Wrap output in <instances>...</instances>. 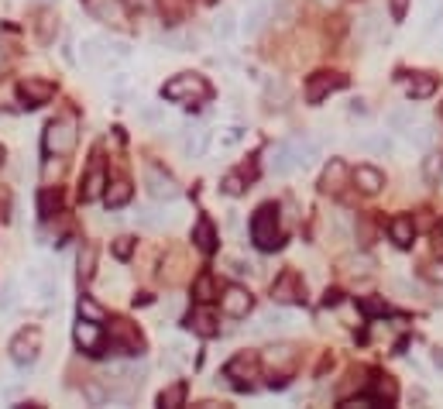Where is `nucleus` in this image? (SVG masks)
<instances>
[{
  "instance_id": "obj_1",
  "label": "nucleus",
  "mask_w": 443,
  "mask_h": 409,
  "mask_svg": "<svg viewBox=\"0 0 443 409\" xmlns=\"http://www.w3.org/2000/svg\"><path fill=\"white\" fill-rule=\"evenodd\" d=\"M162 97L172 100V103H207L213 97L210 83L203 76H196V73H179L165 83V90H162Z\"/></svg>"
},
{
  "instance_id": "obj_2",
  "label": "nucleus",
  "mask_w": 443,
  "mask_h": 409,
  "mask_svg": "<svg viewBox=\"0 0 443 409\" xmlns=\"http://www.w3.org/2000/svg\"><path fill=\"white\" fill-rule=\"evenodd\" d=\"M76 141H79V124L73 114H62L56 120H48V128H45V152L48 155L56 158L69 155L76 148Z\"/></svg>"
},
{
  "instance_id": "obj_3",
  "label": "nucleus",
  "mask_w": 443,
  "mask_h": 409,
  "mask_svg": "<svg viewBox=\"0 0 443 409\" xmlns=\"http://www.w3.org/2000/svg\"><path fill=\"white\" fill-rule=\"evenodd\" d=\"M251 237L261 252H275L282 248V227H278V207L265 203L258 214L251 217Z\"/></svg>"
},
{
  "instance_id": "obj_4",
  "label": "nucleus",
  "mask_w": 443,
  "mask_h": 409,
  "mask_svg": "<svg viewBox=\"0 0 443 409\" xmlns=\"http://www.w3.org/2000/svg\"><path fill=\"white\" fill-rule=\"evenodd\" d=\"M145 190L152 200L158 203H172L175 196H179V186H175V179L165 169H158V165H145Z\"/></svg>"
},
{
  "instance_id": "obj_5",
  "label": "nucleus",
  "mask_w": 443,
  "mask_h": 409,
  "mask_svg": "<svg viewBox=\"0 0 443 409\" xmlns=\"http://www.w3.org/2000/svg\"><path fill=\"white\" fill-rule=\"evenodd\" d=\"M38 348H41V333L38 331H21L14 341H11V361L28 368L38 361Z\"/></svg>"
},
{
  "instance_id": "obj_6",
  "label": "nucleus",
  "mask_w": 443,
  "mask_h": 409,
  "mask_svg": "<svg viewBox=\"0 0 443 409\" xmlns=\"http://www.w3.org/2000/svg\"><path fill=\"white\" fill-rule=\"evenodd\" d=\"M347 86V76L340 73H316V76H309L306 83V100L316 107V103H323L330 93H337V90H344Z\"/></svg>"
},
{
  "instance_id": "obj_7",
  "label": "nucleus",
  "mask_w": 443,
  "mask_h": 409,
  "mask_svg": "<svg viewBox=\"0 0 443 409\" xmlns=\"http://www.w3.org/2000/svg\"><path fill=\"white\" fill-rule=\"evenodd\" d=\"M18 97L24 100V107H41L48 100L56 97V83L48 79H38V76H28L18 83Z\"/></svg>"
},
{
  "instance_id": "obj_8",
  "label": "nucleus",
  "mask_w": 443,
  "mask_h": 409,
  "mask_svg": "<svg viewBox=\"0 0 443 409\" xmlns=\"http://www.w3.org/2000/svg\"><path fill=\"white\" fill-rule=\"evenodd\" d=\"M251 306H254V299H251V292L244 286H227L224 296H220V310L234 316V320H241V316H248Z\"/></svg>"
},
{
  "instance_id": "obj_9",
  "label": "nucleus",
  "mask_w": 443,
  "mask_h": 409,
  "mask_svg": "<svg viewBox=\"0 0 443 409\" xmlns=\"http://www.w3.org/2000/svg\"><path fill=\"white\" fill-rule=\"evenodd\" d=\"M271 299L275 303H303V282H299V275L292 269L271 282Z\"/></svg>"
},
{
  "instance_id": "obj_10",
  "label": "nucleus",
  "mask_w": 443,
  "mask_h": 409,
  "mask_svg": "<svg viewBox=\"0 0 443 409\" xmlns=\"http://www.w3.org/2000/svg\"><path fill=\"white\" fill-rule=\"evenodd\" d=\"M110 341H114L117 351H124V354H141V337H137V331L127 320H114V323H110Z\"/></svg>"
},
{
  "instance_id": "obj_11",
  "label": "nucleus",
  "mask_w": 443,
  "mask_h": 409,
  "mask_svg": "<svg viewBox=\"0 0 443 409\" xmlns=\"http://www.w3.org/2000/svg\"><path fill=\"white\" fill-rule=\"evenodd\" d=\"M292 155H296V169H313L316 162H320V155H323V148L313 141V138H296L292 141Z\"/></svg>"
},
{
  "instance_id": "obj_12",
  "label": "nucleus",
  "mask_w": 443,
  "mask_h": 409,
  "mask_svg": "<svg viewBox=\"0 0 443 409\" xmlns=\"http://www.w3.org/2000/svg\"><path fill=\"white\" fill-rule=\"evenodd\" d=\"M350 182V169L340 158H330V165L323 169V193H344V186Z\"/></svg>"
},
{
  "instance_id": "obj_13",
  "label": "nucleus",
  "mask_w": 443,
  "mask_h": 409,
  "mask_svg": "<svg viewBox=\"0 0 443 409\" xmlns=\"http://www.w3.org/2000/svg\"><path fill=\"white\" fill-rule=\"evenodd\" d=\"M350 182L361 190V193H368V196H375L382 186H385V175L378 172L375 165H358L354 172H350Z\"/></svg>"
},
{
  "instance_id": "obj_14",
  "label": "nucleus",
  "mask_w": 443,
  "mask_h": 409,
  "mask_svg": "<svg viewBox=\"0 0 443 409\" xmlns=\"http://www.w3.org/2000/svg\"><path fill=\"white\" fill-rule=\"evenodd\" d=\"M265 365H269L275 375H289L296 368V348L292 344H278V348L265 351Z\"/></svg>"
},
{
  "instance_id": "obj_15",
  "label": "nucleus",
  "mask_w": 443,
  "mask_h": 409,
  "mask_svg": "<svg viewBox=\"0 0 443 409\" xmlns=\"http://www.w3.org/2000/svg\"><path fill=\"white\" fill-rule=\"evenodd\" d=\"M296 169V155H292V141H278L269 152V172L275 175H289Z\"/></svg>"
},
{
  "instance_id": "obj_16",
  "label": "nucleus",
  "mask_w": 443,
  "mask_h": 409,
  "mask_svg": "<svg viewBox=\"0 0 443 409\" xmlns=\"http://www.w3.org/2000/svg\"><path fill=\"white\" fill-rule=\"evenodd\" d=\"M76 344L83 351H90V354H97L100 344H103V333H100L97 320H83V316H79V323H76Z\"/></svg>"
},
{
  "instance_id": "obj_17",
  "label": "nucleus",
  "mask_w": 443,
  "mask_h": 409,
  "mask_svg": "<svg viewBox=\"0 0 443 409\" xmlns=\"http://www.w3.org/2000/svg\"><path fill=\"white\" fill-rule=\"evenodd\" d=\"M103 190H107V172H103L100 165H93V169L86 172V179H83V186H79V200H83V203H93V200L103 196Z\"/></svg>"
},
{
  "instance_id": "obj_18",
  "label": "nucleus",
  "mask_w": 443,
  "mask_h": 409,
  "mask_svg": "<svg viewBox=\"0 0 443 409\" xmlns=\"http://www.w3.org/2000/svg\"><path fill=\"white\" fill-rule=\"evenodd\" d=\"M79 56H83V66L100 69V66H103V58L110 56V52H107V38H86L83 45H79Z\"/></svg>"
},
{
  "instance_id": "obj_19",
  "label": "nucleus",
  "mask_w": 443,
  "mask_h": 409,
  "mask_svg": "<svg viewBox=\"0 0 443 409\" xmlns=\"http://www.w3.org/2000/svg\"><path fill=\"white\" fill-rule=\"evenodd\" d=\"M207 148H210V128H196V131L182 138V155L186 158L207 155Z\"/></svg>"
},
{
  "instance_id": "obj_20",
  "label": "nucleus",
  "mask_w": 443,
  "mask_h": 409,
  "mask_svg": "<svg viewBox=\"0 0 443 409\" xmlns=\"http://www.w3.org/2000/svg\"><path fill=\"white\" fill-rule=\"evenodd\" d=\"M269 14H271L269 0H254V4L248 7V14H244V21H241V28H244L248 35H254V31H261V28H265Z\"/></svg>"
},
{
  "instance_id": "obj_21",
  "label": "nucleus",
  "mask_w": 443,
  "mask_h": 409,
  "mask_svg": "<svg viewBox=\"0 0 443 409\" xmlns=\"http://www.w3.org/2000/svg\"><path fill=\"white\" fill-rule=\"evenodd\" d=\"M189 327H193L199 337H217V333H220V327H217V313L207 310V306H199V310L189 316Z\"/></svg>"
},
{
  "instance_id": "obj_22",
  "label": "nucleus",
  "mask_w": 443,
  "mask_h": 409,
  "mask_svg": "<svg viewBox=\"0 0 443 409\" xmlns=\"http://www.w3.org/2000/svg\"><path fill=\"white\" fill-rule=\"evenodd\" d=\"M354 148H358L361 155H388V152H392V138H385V135L354 138Z\"/></svg>"
},
{
  "instance_id": "obj_23",
  "label": "nucleus",
  "mask_w": 443,
  "mask_h": 409,
  "mask_svg": "<svg viewBox=\"0 0 443 409\" xmlns=\"http://www.w3.org/2000/svg\"><path fill=\"white\" fill-rule=\"evenodd\" d=\"M162 45L165 48H172V52H193L196 45H199V35L196 31H169V35H162Z\"/></svg>"
},
{
  "instance_id": "obj_24",
  "label": "nucleus",
  "mask_w": 443,
  "mask_h": 409,
  "mask_svg": "<svg viewBox=\"0 0 443 409\" xmlns=\"http://www.w3.org/2000/svg\"><path fill=\"white\" fill-rule=\"evenodd\" d=\"M131 182L127 179H114V182H107V190H103V200H107V207H124V203H131Z\"/></svg>"
},
{
  "instance_id": "obj_25",
  "label": "nucleus",
  "mask_w": 443,
  "mask_h": 409,
  "mask_svg": "<svg viewBox=\"0 0 443 409\" xmlns=\"http://www.w3.org/2000/svg\"><path fill=\"white\" fill-rule=\"evenodd\" d=\"M213 35L220 41H231L234 35H237V11L224 7V11L217 14V21H213Z\"/></svg>"
},
{
  "instance_id": "obj_26",
  "label": "nucleus",
  "mask_w": 443,
  "mask_h": 409,
  "mask_svg": "<svg viewBox=\"0 0 443 409\" xmlns=\"http://www.w3.org/2000/svg\"><path fill=\"white\" fill-rule=\"evenodd\" d=\"M388 234H392V241H395L399 248H409L412 237H416V224H412L409 217H395V220L388 224Z\"/></svg>"
},
{
  "instance_id": "obj_27",
  "label": "nucleus",
  "mask_w": 443,
  "mask_h": 409,
  "mask_svg": "<svg viewBox=\"0 0 443 409\" xmlns=\"http://www.w3.org/2000/svg\"><path fill=\"white\" fill-rule=\"evenodd\" d=\"M409 97L412 100H426V97H433L437 93V76H429V73H416V76L409 79Z\"/></svg>"
},
{
  "instance_id": "obj_28",
  "label": "nucleus",
  "mask_w": 443,
  "mask_h": 409,
  "mask_svg": "<svg viewBox=\"0 0 443 409\" xmlns=\"http://www.w3.org/2000/svg\"><path fill=\"white\" fill-rule=\"evenodd\" d=\"M385 124H388V131L405 135V131L412 128V110H409V107H392V110L385 114Z\"/></svg>"
},
{
  "instance_id": "obj_29",
  "label": "nucleus",
  "mask_w": 443,
  "mask_h": 409,
  "mask_svg": "<svg viewBox=\"0 0 443 409\" xmlns=\"http://www.w3.org/2000/svg\"><path fill=\"white\" fill-rule=\"evenodd\" d=\"M137 120L145 128H158V124H165V107L162 103H137Z\"/></svg>"
},
{
  "instance_id": "obj_30",
  "label": "nucleus",
  "mask_w": 443,
  "mask_h": 409,
  "mask_svg": "<svg viewBox=\"0 0 443 409\" xmlns=\"http://www.w3.org/2000/svg\"><path fill=\"white\" fill-rule=\"evenodd\" d=\"M286 313H278V310H269V313H261V320H258V327H254V333H278V331H286Z\"/></svg>"
},
{
  "instance_id": "obj_31",
  "label": "nucleus",
  "mask_w": 443,
  "mask_h": 409,
  "mask_svg": "<svg viewBox=\"0 0 443 409\" xmlns=\"http://www.w3.org/2000/svg\"><path fill=\"white\" fill-rule=\"evenodd\" d=\"M254 371H258V361H254L251 354H237L231 365H227V375H231V378H241V375H244V378H254Z\"/></svg>"
},
{
  "instance_id": "obj_32",
  "label": "nucleus",
  "mask_w": 443,
  "mask_h": 409,
  "mask_svg": "<svg viewBox=\"0 0 443 409\" xmlns=\"http://www.w3.org/2000/svg\"><path fill=\"white\" fill-rule=\"evenodd\" d=\"M193 241H196V248H199V252H213V248H217V234H213L210 220H199V224H196Z\"/></svg>"
},
{
  "instance_id": "obj_33",
  "label": "nucleus",
  "mask_w": 443,
  "mask_h": 409,
  "mask_svg": "<svg viewBox=\"0 0 443 409\" xmlns=\"http://www.w3.org/2000/svg\"><path fill=\"white\" fill-rule=\"evenodd\" d=\"M440 175H443V152H429V155L423 158V179L429 186H437Z\"/></svg>"
},
{
  "instance_id": "obj_34",
  "label": "nucleus",
  "mask_w": 443,
  "mask_h": 409,
  "mask_svg": "<svg viewBox=\"0 0 443 409\" xmlns=\"http://www.w3.org/2000/svg\"><path fill=\"white\" fill-rule=\"evenodd\" d=\"M35 28H38V38L45 41V45H52L58 35V21L52 18V11H41L38 21H35Z\"/></svg>"
},
{
  "instance_id": "obj_35",
  "label": "nucleus",
  "mask_w": 443,
  "mask_h": 409,
  "mask_svg": "<svg viewBox=\"0 0 443 409\" xmlns=\"http://www.w3.org/2000/svg\"><path fill=\"white\" fill-rule=\"evenodd\" d=\"M186 403V382H175V385H169V389H162V395H158V406L165 409H175Z\"/></svg>"
},
{
  "instance_id": "obj_36",
  "label": "nucleus",
  "mask_w": 443,
  "mask_h": 409,
  "mask_svg": "<svg viewBox=\"0 0 443 409\" xmlns=\"http://www.w3.org/2000/svg\"><path fill=\"white\" fill-rule=\"evenodd\" d=\"M137 224L148 231H158V227H165V214L158 207H137Z\"/></svg>"
},
{
  "instance_id": "obj_37",
  "label": "nucleus",
  "mask_w": 443,
  "mask_h": 409,
  "mask_svg": "<svg viewBox=\"0 0 443 409\" xmlns=\"http://www.w3.org/2000/svg\"><path fill=\"white\" fill-rule=\"evenodd\" d=\"M18 303H21L18 286H14V279H7L4 289H0V313H14L18 310Z\"/></svg>"
},
{
  "instance_id": "obj_38",
  "label": "nucleus",
  "mask_w": 443,
  "mask_h": 409,
  "mask_svg": "<svg viewBox=\"0 0 443 409\" xmlns=\"http://www.w3.org/2000/svg\"><path fill=\"white\" fill-rule=\"evenodd\" d=\"M79 316H83V320H97V323H103V320H107V310L100 306L97 299L83 296V299H79Z\"/></svg>"
},
{
  "instance_id": "obj_39",
  "label": "nucleus",
  "mask_w": 443,
  "mask_h": 409,
  "mask_svg": "<svg viewBox=\"0 0 443 409\" xmlns=\"http://www.w3.org/2000/svg\"><path fill=\"white\" fill-rule=\"evenodd\" d=\"M193 296L199 299V303H210V299H217V286H213V275H199L193 282Z\"/></svg>"
},
{
  "instance_id": "obj_40",
  "label": "nucleus",
  "mask_w": 443,
  "mask_h": 409,
  "mask_svg": "<svg viewBox=\"0 0 443 409\" xmlns=\"http://www.w3.org/2000/svg\"><path fill=\"white\" fill-rule=\"evenodd\" d=\"M93 265H97V252H93V244H86V248L79 252V279H83V282L93 279Z\"/></svg>"
},
{
  "instance_id": "obj_41",
  "label": "nucleus",
  "mask_w": 443,
  "mask_h": 409,
  "mask_svg": "<svg viewBox=\"0 0 443 409\" xmlns=\"http://www.w3.org/2000/svg\"><path fill=\"white\" fill-rule=\"evenodd\" d=\"M405 135H409V141H412V145H419V148H429V145H433V128H429V124L409 128Z\"/></svg>"
},
{
  "instance_id": "obj_42",
  "label": "nucleus",
  "mask_w": 443,
  "mask_h": 409,
  "mask_svg": "<svg viewBox=\"0 0 443 409\" xmlns=\"http://www.w3.org/2000/svg\"><path fill=\"white\" fill-rule=\"evenodd\" d=\"M286 97H289V90H286L282 79H269V83H265V100H269V103H275V100L282 103Z\"/></svg>"
},
{
  "instance_id": "obj_43",
  "label": "nucleus",
  "mask_w": 443,
  "mask_h": 409,
  "mask_svg": "<svg viewBox=\"0 0 443 409\" xmlns=\"http://www.w3.org/2000/svg\"><path fill=\"white\" fill-rule=\"evenodd\" d=\"M220 190L227 196H241L244 193V175H237V172H231V175H224V182H220Z\"/></svg>"
},
{
  "instance_id": "obj_44",
  "label": "nucleus",
  "mask_w": 443,
  "mask_h": 409,
  "mask_svg": "<svg viewBox=\"0 0 443 409\" xmlns=\"http://www.w3.org/2000/svg\"><path fill=\"white\" fill-rule=\"evenodd\" d=\"M244 135H248L244 128H227V131L220 135V148H237V145L244 141Z\"/></svg>"
},
{
  "instance_id": "obj_45",
  "label": "nucleus",
  "mask_w": 443,
  "mask_h": 409,
  "mask_svg": "<svg viewBox=\"0 0 443 409\" xmlns=\"http://www.w3.org/2000/svg\"><path fill=\"white\" fill-rule=\"evenodd\" d=\"M344 269L350 275H368V272H371V258H347Z\"/></svg>"
},
{
  "instance_id": "obj_46",
  "label": "nucleus",
  "mask_w": 443,
  "mask_h": 409,
  "mask_svg": "<svg viewBox=\"0 0 443 409\" xmlns=\"http://www.w3.org/2000/svg\"><path fill=\"white\" fill-rule=\"evenodd\" d=\"M395 382H392V378H378V382H375V395H378V399H395Z\"/></svg>"
},
{
  "instance_id": "obj_47",
  "label": "nucleus",
  "mask_w": 443,
  "mask_h": 409,
  "mask_svg": "<svg viewBox=\"0 0 443 409\" xmlns=\"http://www.w3.org/2000/svg\"><path fill=\"white\" fill-rule=\"evenodd\" d=\"M375 31H378V18H375V14H368V18L358 24V35L368 41V38H375Z\"/></svg>"
},
{
  "instance_id": "obj_48",
  "label": "nucleus",
  "mask_w": 443,
  "mask_h": 409,
  "mask_svg": "<svg viewBox=\"0 0 443 409\" xmlns=\"http://www.w3.org/2000/svg\"><path fill=\"white\" fill-rule=\"evenodd\" d=\"M124 7H127L131 14H152L155 0H124Z\"/></svg>"
},
{
  "instance_id": "obj_49",
  "label": "nucleus",
  "mask_w": 443,
  "mask_h": 409,
  "mask_svg": "<svg viewBox=\"0 0 443 409\" xmlns=\"http://www.w3.org/2000/svg\"><path fill=\"white\" fill-rule=\"evenodd\" d=\"M131 252H135V241H131V237H117V241H114V254H117V258H131Z\"/></svg>"
},
{
  "instance_id": "obj_50",
  "label": "nucleus",
  "mask_w": 443,
  "mask_h": 409,
  "mask_svg": "<svg viewBox=\"0 0 443 409\" xmlns=\"http://www.w3.org/2000/svg\"><path fill=\"white\" fill-rule=\"evenodd\" d=\"M41 217H52L58 210V196H52V193H41Z\"/></svg>"
},
{
  "instance_id": "obj_51",
  "label": "nucleus",
  "mask_w": 443,
  "mask_h": 409,
  "mask_svg": "<svg viewBox=\"0 0 443 409\" xmlns=\"http://www.w3.org/2000/svg\"><path fill=\"white\" fill-rule=\"evenodd\" d=\"M107 52H110V56H117V58H127V56H131V48H127L124 41H107Z\"/></svg>"
},
{
  "instance_id": "obj_52",
  "label": "nucleus",
  "mask_w": 443,
  "mask_h": 409,
  "mask_svg": "<svg viewBox=\"0 0 443 409\" xmlns=\"http://www.w3.org/2000/svg\"><path fill=\"white\" fill-rule=\"evenodd\" d=\"M388 7H392V18L402 21L405 11H409V0H388Z\"/></svg>"
},
{
  "instance_id": "obj_53",
  "label": "nucleus",
  "mask_w": 443,
  "mask_h": 409,
  "mask_svg": "<svg viewBox=\"0 0 443 409\" xmlns=\"http://www.w3.org/2000/svg\"><path fill=\"white\" fill-rule=\"evenodd\" d=\"M231 272L234 275H251V272H254V265H251V262H241V258H234V262H231Z\"/></svg>"
},
{
  "instance_id": "obj_54",
  "label": "nucleus",
  "mask_w": 443,
  "mask_h": 409,
  "mask_svg": "<svg viewBox=\"0 0 443 409\" xmlns=\"http://www.w3.org/2000/svg\"><path fill=\"white\" fill-rule=\"evenodd\" d=\"M388 289H392V292H402V299H412V296H416V289H412L409 282H388Z\"/></svg>"
},
{
  "instance_id": "obj_55",
  "label": "nucleus",
  "mask_w": 443,
  "mask_h": 409,
  "mask_svg": "<svg viewBox=\"0 0 443 409\" xmlns=\"http://www.w3.org/2000/svg\"><path fill=\"white\" fill-rule=\"evenodd\" d=\"M440 24H443V7H437V11H433V18H429V24H426V31H437Z\"/></svg>"
},
{
  "instance_id": "obj_56",
  "label": "nucleus",
  "mask_w": 443,
  "mask_h": 409,
  "mask_svg": "<svg viewBox=\"0 0 443 409\" xmlns=\"http://www.w3.org/2000/svg\"><path fill=\"white\" fill-rule=\"evenodd\" d=\"M426 279H433V282H443V265H429V269H426Z\"/></svg>"
},
{
  "instance_id": "obj_57",
  "label": "nucleus",
  "mask_w": 443,
  "mask_h": 409,
  "mask_svg": "<svg viewBox=\"0 0 443 409\" xmlns=\"http://www.w3.org/2000/svg\"><path fill=\"white\" fill-rule=\"evenodd\" d=\"M429 358H433V365H437V368H443V351H440V348L433 351V354H429Z\"/></svg>"
},
{
  "instance_id": "obj_58",
  "label": "nucleus",
  "mask_w": 443,
  "mask_h": 409,
  "mask_svg": "<svg viewBox=\"0 0 443 409\" xmlns=\"http://www.w3.org/2000/svg\"><path fill=\"white\" fill-rule=\"evenodd\" d=\"M0 162H4V145H0Z\"/></svg>"
},
{
  "instance_id": "obj_59",
  "label": "nucleus",
  "mask_w": 443,
  "mask_h": 409,
  "mask_svg": "<svg viewBox=\"0 0 443 409\" xmlns=\"http://www.w3.org/2000/svg\"><path fill=\"white\" fill-rule=\"evenodd\" d=\"M0 62H4V52H0Z\"/></svg>"
},
{
  "instance_id": "obj_60",
  "label": "nucleus",
  "mask_w": 443,
  "mask_h": 409,
  "mask_svg": "<svg viewBox=\"0 0 443 409\" xmlns=\"http://www.w3.org/2000/svg\"><path fill=\"white\" fill-rule=\"evenodd\" d=\"M440 237H443V227H440Z\"/></svg>"
}]
</instances>
